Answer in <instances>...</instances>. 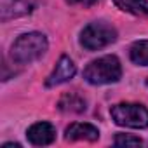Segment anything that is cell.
I'll return each mask as SVG.
<instances>
[{
    "label": "cell",
    "mask_w": 148,
    "mask_h": 148,
    "mask_svg": "<svg viewBox=\"0 0 148 148\" xmlns=\"http://www.w3.org/2000/svg\"><path fill=\"white\" fill-rule=\"evenodd\" d=\"M49 47V42L44 33L30 32L19 35L11 49V58L16 64H30L42 58Z\"/></svg>",
    "instance_id": "cell-1"
},
{
    "label": "cell",
    "mask_w": 148,
    "mask_h": 148,
    "mask_svg": "<svg viewBox=\"0 0 148 148\" xmlns=\"http://www.w3.org/2000/svg\"><path fill=\"white\" fill-rule=\"evenodd\" d=\"M122 77V66L117 56H101L91 61L84 70V79L92 86H105L119 82Z\"/></svg>",
    "instance_id": "cell-2"
},
{
    "label": "cell",
    "mask_w": 148,
    "mask_h": 148,
    "mask_svg": "<svg viewBox=\"0 0 148 148\" xmlns=\"http://www.w3.org/2000/svg\"><path fill=\"white\" fill-rule=\"evenodd\" d=\"M110 115L117 125L131 129H146L148 127V108L138 103H119L112 106Z\"/></svg>",
    "instance_id": "cell-3"
},
{
    "label": "cell",
    "mask_w": 148,
    "mask_h": 148,
    "mask_svg": "<svg viewBox=\"0 0 148 148\" xmlns=\"http://www.w3.org/2000/svg\"><path fill=\"white\" fill-rule=\"evenodd\" d=\"M115 40H117V30L105 21L89 23L80 33V44L87 51H99L113 44Z\"/></svg>",
    "instance_id": "cell-4"
},
{
    "label": "cell",
    "mask_w": 148,
    "mask_h": 148,
    "mask_svg": "<svg viewBox=\"0 0 148 148\" xmlns=\"http://www.w3.org/2000/svg\"><path fill=\"white\" fill-rule=\"evenodd\" d=\"M77 73V66L68 56H61L59 61L56 63V68L52 70V73L49 75V79L45 80L47 87H54L59 84H64L68 80H71Z\"/></svg>",
    "instance_id": "cell-5"
},
{
    "label": "cell",
    "mask_w": 148,
    "mask_h": 148,
    "mask_svg": "<svg viewBox=\"0 0 148 148\" xmlns=\"http://www.w3.org/2000/svg\"><path fill=\"white\" fill-rule=\"evenodd\" d=\"M26 138L35 146H45L51 145L56 139V129L49 122H37L26 131Z\"/></svg>",
    "instance_id": "cell-6"
},
{
    "label": "cell",
    "mask_w": 148,
    "mask_h": 148,
    "mask_svg": "<svg viewBox=\"0 0 148 148\" xmlns=\"http://www.w3.org/2000/svg\"><path fill=\"white\" fill-rule=\"evenodd\" d=\"M64 138L68 141H98L99 139V131L92 124L87 122H73L71 125L66 127Z\"/></svg>",
    "instance_id": "cell-7"
},
{
    "label": "cell",
    "mask_w": 148,
    "mask_h": 148,
    "mask_svg": "<svg viewBox=\"0 0 148 148\" xmlns=\"http://www.w3.org/2000/svg\"><path fill=\"white\" fill-rule=\"evenodd\" d=\"M30 11H32V5L26 0H0V19L2 21L25 16Z\"/></svg>",
    "instance_id": "cell-8"
},
{
    "label": "cell",
    "mask_w": 148,
    "mask_h": 148,
    "mask_svg": "<svg viewBox=\"0 0 148 148\" xmlns=\"http://www.w3.org/2000/svg\"><path fill=\"white\" fill-rule=\"evenodd\" d=\"M58 108L64 113H84L87 103L79 92H64L58 101Z\"/></svg>",
    "instance_id": "cell-9"
},
{
    "label": "cell",
    "mask_w": 148,
    "mask_h": 148,
    "mask_svg": "<svg viewBox=\"0 0 148 148\" xmlns=\"http://www.w3.org/2000/svg\"><path fill=\"white\" fill-rule=\"evenodd\" d=\"M113 4L124 12L134 16H148V0H113Z\"/></svg>",
    "instance_id": "cell-10"
},
{
    "label": "cell",
    "mask_w": 148,
    "mask_h": 148,
    "mask_svg": "<svg viewBox=\"0 0 148 148\" xmlns=\"http://www.w3.org/2000/svg\"><path fill=\"white\" fill-rule=\"evenodd\" d=\"M131 61L139 66H148V40H138L131 45L129 51Z\"/></svg>",
    "instance_id": "cell-11"
},
{
    "label": "cell",
    "mask_w": 148,
    "mask_h": 148,
    "mask_svg": "<svg viewBox=\"0 0 148 148\" xmlns=\"http://www.w3.org/2000/svg\"><path fill=\"white\" fill-rule=\"evenodd\" d=\"M113 143L117 146H139V145H143L141 138H136L131 134H117Z\"/></svg>",
    "instance_id": "cell-12"
},
{
    "label": "cell",
    "mask_w": 148,
    "mask_h": 148,
    "mask_svg": "<svg viewBox=\"0 0 148 148\" xmlns=\"http://www.w3.org/2000/svg\"><path fill=\"white\" fill-rule=\"evenodd\" d=\"M70 5H82V7H91L94 4H98L99 0H66Z\"/></svg>",
    "instance_id": "cell-13"
},
{
    "label": "cell",
    "mask_w": 148,
    "mask_h": 148,
    "mask_svg": "<svg viewBox=\"0 0 148 148\" xmlns=\"http://www.w3.org/2000/svg\"><path fill=\"white\" fill-rule=\"evenodd\" d=\"M11 146H14V148H21V145H19V143H5L2 148H11Z\"/></svg>",
    "instance_id": "cell-14"
},
{
    "label": "cell",
    "mask_w": 148,
    "mask_h": 148,
    "mask_svg": "<svg viewBox=\"0 0 148 148\" xmlns=\"http://www.w3.org/2000/svg\"><path fill=\"white\" fill-rule=\"evenodd\" d=\"M146 86H148V79H146Z\"/></svg>",
    "instance_id": "cell-15"
}]
</instances>
